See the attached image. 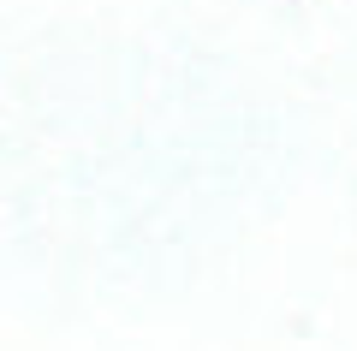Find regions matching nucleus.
Here are the masks:
<instances>
[]
</instances>
